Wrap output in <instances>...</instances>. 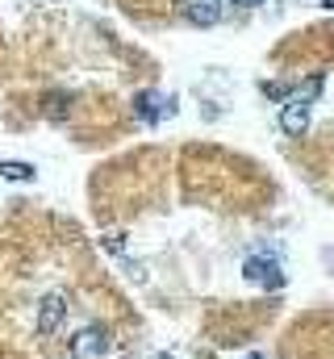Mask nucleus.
I'll list each match as a JSON object with an SVG mask.
<instances>
[{
    "label": "nucleus",
    "mask_w": 334,
    "mask_h": 359,
    "mask_svg": "<svg viewBox=\"0 0 334 359\" xmlns=\"http://www.w3.org/2000/svg\"><path fill=\"white\" fill-rule=\"evenodd\" d=\"M322 84H326L322 76H309L301 88L284 100V109H280V130H284L288 138H301V134L309 130V109H314V100L322 96Z\"/></svg>",
    "instance_id": "f257e3e1"
},
{
    "label": "nucleus",
    "mask_w": 334,
    "mask_h": 359,
    "mask_svg": "<svg viewBox=\"0 0 334 359\" xmlns=\"http://www.w3.org/2000/svg\"><path fill=\"white\" fill-rule=\"evenodd\" d=\"M0 180H34L29 163H0Z\"/></svg>",
    "instance_id": "0eeeda50"
},
{
    "label": "nucleus",
    "mask_w": 334,
    "mask_h": 359,
    "mask_svg": "<svg viewBox=\"0 0 334 359\" xmlns=\"http://www.w3.org/2000/svg\"><path fill=\"white\" fill-rule=\"evenodd\" d=\"M184 17H188L192 25L209 29V25L222 21V0H184Z\"/></svg>",
    "instance_id": "423d86ee"
},
{
    "label": "nucleus",
    "mask_w": 334,
    "mask_h": 359,
    "mask_svg": "<svg viewBox=\"0 0 334 359\" xmlns=\"http://www.w3.org/2000/svg\"><path fill=\"white\" fill-rule=\"evenodd\" d=\"M230 4H263V0H230Z\"/></svg>",
    "instance_id": "1a4fd4ad"
},
{
    "label": "nucleus",
    "mask_w": 334,
    "mask_h": 359,
    "mask_svg": "<svg viewBox=\"0 0 334 359\" xmlns=\"http://www.w3.org/2000/svg\"><path fill=\"white\" fill-rule=\"evenodd\" d=\"M67 292L63 288H55V292H46L42 297V305H38V334L42 339H51V334H59L63 330V322H67Z\"/></svg>",
    "instance_id": "f03ea898"
},
{
    "label": "nucleus",
    "mask_w": 334,
    "mask_h": 359,
    "mask_svg": "<svg viewBox=\"0 0 334 359\" xmlns=\"http://www.w3.org/2000/svg\"><path fill=\"white\" fill-rule=\"evenodd\" d=\"M247 359H263V355H259V351H255V355H247Z\"/></svg>",
    "instance_id": "9b49d317"
},
{
    "label": "nucleus",
    "mask_w": 334,
    "mask_h": 359,
    "mask_svg": "<svg viewBox=\"0 0 334 359\" xmlns=\"http://www.w3.org/2000/svg\"><path fill=\"white\" fill-rule=\"evenodd\" d=\"M155 359H171V355H155Z\"/></svg>",
    "instance_id": "f8f14e48"
},
{
    "label": "nucleus",
    "mask_w": 334,
    "mask_h": 359,
    "mask_svg": "<svg viewBox=\"0 0 334 359\" xmlns=\"http://www.w3.org/2000/svg\"><path fill=\"white\" fill-rule=\"evenodd\" d=\"M109 351V334H105V326H84L80 334L72 339V355L76 359H96V355H105Z\"/></svg>",
    "instance_id": "20e7f679"
},
{
    "label": "nucleus",
    "mask_w": 334,
    "mask_h": 359,
    "mask_svg": "<svg viewBox=\"0 0 334 359\" xmlns=\"http://www.w3.org/2000/svg\"><path fill=\"white\" fill-rule=\"evenodd\" d=\"M105 251H113V255H121V251H126V238L117 243V234H109V238H105Z\"/></svg>",
    "instance_id": "6e6552de"
},
{
    "label": "nucleus",
    "mask_w": 334,
    "mask_h": 359,
    "mask_svg": "<svg viewBox=\"0 0 334 359\" xmlns=\"http://www.w3.org/2000/svg\"><path fill=\"white\" fill-rule=\"evenodd\" d=\"M322 4H326V8H334V0H322Z\"/></svg>",
    "instance_id": "9d476101"
},
{
    "label": "nucleus",
    "mask_w": 334,
    "mask_h": 359,
    "mask_svg": "<svg viewBox=\"0 0 334 359\" xmlns=\"http://www.w3.org/2000/svg\"><path fill=\"white\" fill-rule=\"evenodd\" d=\"M243 276H247L250 284H259V288H284V271H280V264L272 259V255H250L247 264H243Z\"/></svg>",
    "instance_id": "7ed1b4c3"
},
{
    "label": "nucleus",
    "mask_w": 334,
    "mask_h": 359,
    "mask_svg": "<svg viewBox=\"0 0 334 359\" xmlns=\"http://www.w3.org/2000/svg\"><path fill=\"white\" fill-rule=\"evenodd\" d=\"M134 109H138V117H142L147 126H155V121H163L167 113H175L171 96H163V92H142V96L134 100Z\"/></svg>",
    "instance_id": "39448f33"
}]
</instances>
